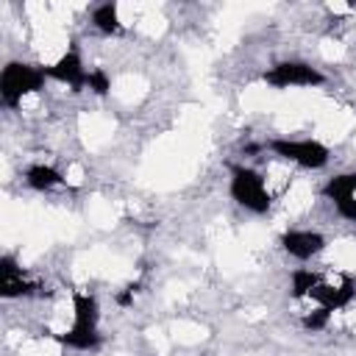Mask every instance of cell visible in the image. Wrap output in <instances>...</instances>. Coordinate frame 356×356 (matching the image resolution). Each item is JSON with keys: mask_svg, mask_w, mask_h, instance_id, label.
Listing matches in <instances>:
<instances>
[{"mask_svg": "<svg viewBox=\"0 0 356 356\" xmlns=\"http://www.w3.org/2000/svg\"><path fill=\"white\" fill-rule=\"evenodd\" d=\"M228 192L231 197L250 214H267L275 203L267 181H264V172L248 167V164H236L231 167V181H228Z\"/></svg>", "mask_w": 356, "mask_h": 356, "instance_id": "obj_3", "label": "cell"}, {"mask_svg": "<svg viewBox=\"0 0 356 356\" xmlns=\"http://www.w3.org/2000/svg\"><path fill=\"white\" fill-rule=\"evenodd\" d=\"M281 248L292 259L309 261V259H317L328 248V239L320 231H312V228H289V231L281 234Z\"/></svg>", "mask_w": 356, "mask_h": 356, "instance_id": "obj_9", "label": "cell"}, {"mask_svg": "<svg viewBox=\"0 0 356 356\" xmlns=\"http://www.w3.org/2000/svg\"><path fill=\"white\" fill-rule=\"evenodd\" d=\"M100 306L92 292H72V323L70 328L53 334V339L72 350H95L100 345Z\"/></svg>", "mask_w": 356, "mask_h": 356, "instance_id": "obj_1", "label": "cell"}, {"mask_svg": "<svg viewBox=\"0 0 356 356\" xmlns=\"http://www.w3.org/2000/svg\"><path fill=\"white\" fill-rule=\"evenodd\" d=\"M0 295L6 300H14V298H31V295H42L39 292V281H33L19 264L14 256H3L0 261Z\"/></svg>", "mask_w": 356, "mask_h": 356, "instance_id": "obj_7", "label": "cell"}, {"mask_svg": "<svg viewBox=\"0 0 356 356\" xmlns=\"http://www.w3.org/2000/svg\"><path fill=\"white\" fill-rule=\"evenodd\" d=\"M92 28L103 36H120L125 31V19H122V6L117 3H103L92 8Z\"/></svg>", "mask_w": 356, "mask_h": 356, "instance_id": "obj_10", "label": "cell"}, {"mask_svg": "<svg viewBox=\"0 0 356 356\" xmlns=\"http://www.w3.org/2000/svg\"><path fill=\"white\" fill-rule=\"evenodd\" d=\"M25 184L36 192H53L67 184V178L53 167V164H31L25 170Z\"/></svg>", "mask_w": 356, "mask_h": 356, "instance_id": "obj_11", "label": "cell"}, {"mask_svg": "<svg viewBox=\"0 0 356 356\" xmlns=\"http://www.w3.org/2000/svg\"><path fill=\"white\" fill-rule=\"evenodd\" d=\"M44 72H47L50 81H58V83L70 86L72 92L86 89V75H89V70L83 67V58H81V53H78L75 47L64 50L53 64L44 67Z\"/></svg>", "mask_w": 356, "mask_h": 356, "instance_id": "obj_8", "label": "cell"}, {"mask_svg": "<svg viewBox=\"0 0 356 356\" xmlns=\"http://www.w3.org/2000/svg\"><path fill=\"white\" fill-rule=\"evenodd\" d=\"M86 89H92L95 95H108V89H111V81H108V75L103 72V70H89V75H86Z\"/></svg>", "mask_w": 356, "mask_h": 356, "instance_id": "obj_12", "label": "cell"}, {"mask_svg": "<svg viewBox=\"0 0 356 356\" xmlns=\"http://www.w3.org/2000/svg\"><path fill=\"white\" fill-rule=\"evenodd\" d=\"M273 150L275 159L286 161V164H295L300 170H323L331 159V150L320 142V139H289V136H281V139H273L267 145Z\"/></svg>", "mask_w": 356, "mask_h": 356, "instance_id": "obj_5", "label": "cell"}, {"mask_svg": "<svg viewBox=\"0 0 356 356\" xmlns=\"http://www.w3.org/2000/svg\"><path fill=\"white\" fill-rule=\"evenodd\" d=\"M264 83L273 89H314L325 83V75L309 61H278L264 72Z\"/></svg>", "mask_w": 356, "mask_h": 356, "instance_id": "obj_6", "label": "cell"}, {"mask_svg": "<svg viewBox=\"0 0 356 356\" xmlns=\"http://www.w3.org/2000/svg\"><path fill=\"white\" fill-rule=\"evenodd\" d=\"M47 83V72L39 64L8 61L0 72V100L6 108H19L25 97L39 95Z\"/></svg>", "mask_w": 356, "mask_h": 356, "instance_id": "obj_2", "label": "cell"}, {"mask_svg": "<svg viewBox=\"0 0 356 356\" xmlns=\"http://www.w3.org/2000/svg\"><path fill=\"white\" fill-rule=\"evenodd\" d=\"M356 298V281L348 270H320L314 286L306 295V303H314L325 312H339Z\"/></svg>", "mask_w": 356, "mask_h": 356, "instance_id": "obj_4", "label": "cell"}]
</instances>
